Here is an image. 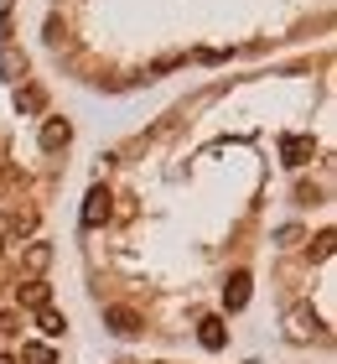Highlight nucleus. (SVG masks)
Returning <instances> with one entry per match:
<instances>
[{
	"mask_svg": "<svg viewBox=\"0 0 337 364\" xmlns=\"http://www.w3.org/2000/svg\"><path fill=\"white\" fill-rule=\"evenodd\" d=\"M16 296H21L26 307H53V287H47V281H26V287H16Z\"/></svg>",
	"mask_w": 337,
	"mask_h": 364,
	"instance_id": "423d86ee",
	"label": "nucleus"
},
{
	"mask_svg": "<svg viewBox=\"0 0 337 364\" xmlns=\"http://www.w3.org/2000/svg\"><path fill=\"white\" fill-rule=\"evenodd\" d=\"M0 364H16V359H11V354H0Z\"/></svg>",
	"mask_w": 337,
	"mask_h": 364,
	"instance_id": "ddd939ff",
	"label": "nucleus"
},
{
	"mask_svg": "<svg viewBox=\"0 0 337 364\" xmlns=\"http://www.w3.org/2000/svg\"><path fill=\"white\" fill-rule=\"evenodd\" d=\"M197 338H202V349H223V343H228V328H223V318H202L197 323Z\"/></svg>",
	"mask_w": 337,
	"mask_h": 364,
	"instance_id": "39448f33",
	"label": "nucleus"
},
{
	"mask_svg": "<svg viewBox=\"0 0 337 364\" xmlns=\"http://www.w3.org/2000/svg\"><path fill=\"white\" fill-rule=\"evenodd\" d=\"M16 105H21L26 114H37V109L47 105V94H42V89H21V94H16Z\"/></svg>",
	"mask_w": 337,
	"mask_h": 364,
	"instance_id": "f8f14e48",
	"label": "nucleus"
},
{
	"mask_svg": "<svg viewBox=\"0 0 337 364\" xmlns=\"http://www.w3.org/2000/svg\"><path fill=\"white\" fill-rule=\"evenodd\" d=\"M311 151H316L311 136H285V141H280V161H285V167H306Z\"/></svg>",
	"mask_w": 337,
	"mask_h": 364,
	"instance_id": "7ed1b4c3",
	"label": "nucleus"
},
{
	"mask_svg": "<svg viewBox=\"0 0 337 364\" xmlns=\"http://www.w3.org/2000/svg\"><path fill=\"white\" fill-rule=\"evenodd\" d=\"M47 260H53V245H42V240H37V245L26 250V266H31V271H47Z\"/></svg>",
	"mask_w": 337,
	"mask_h": 364,
	"instance_id": "9b49d317",
	"label": "nucleus"
},
{
	"mask_svg": "<svg viewBox=\"0 0 337 364\" xmlns=\"http://www.w3.org/2000/svg\"><path fill=\"white\" fill-rule=\"evenodd\" d=\"M67 141H73V125H67V120H47L42 125V146H47V151H57V146H67Z\"/></svg>",
	"mask_w": 337,
	"mask_h": 364,
	"instance_id": "0eeeda50",
	"label": "nucleus"
},
{
	"mask_svg": "<svg viewBox=\"0 0 337 364\" xmlns=\"http://www.w3.org/2000/svg\"><path fill=\"white\" fill-rule=\"evenodd\" d=\"M21 359H26V364H57L53 343H21Z\"/></svg>",
	"mask_w": 337,
	"mask_h": 364,
	"instance_id": "9d476101",
	"label": "nucleus"
},
{
	"mask_svg": "<svg viewBox=\"0 0 337 364\" xmlns=\"http://www.w3.org/2000/svg\"><path fill=\"white\" fill-rule=\"evenodd\" d=\"M109 213H114V198H109V188H89V198H83V229L109 224Z\"/></svg>",
	"mask_w": 337,
	"mask_h": 364,
	"instance_id": "f257e3e1",
	"label": "nucleus"
},
{
	"mask_svg": "<svg viewBox=\"0 0 337 364\" xmlns=\"http://www.w3.org/2000/svg\"><path fill=\"white\" fill-rule=\"evenodd\" d=\"M37 328H42V338H62V328H67V323H62V312H57V307H42V312H37Z\"/></svg>",
	"mask_w": 337,
	"mask_h": 364,
	"instance_id": "1a4fd4ad",
	"label": "nucleus"
},
{
	"mask_svg": "<svg viewBox=\"0 0 337 364\" xmlns=\"http://www.w3.org/2000/svg\"><path fill=\"white\" fill-rule=\"evenodd\" d=\"M104 323H109V333H120V338L140 333V312H135V307H109V312H104Z\"/></svg>",
	"mask_w": 337,
	"mask_h": 364,
	"instance_id": "20e7f679",
	"label": "nucleus"
},
{
	"mask_svg": "<svg viewBox=\"0 0 337 364\" xmlns=\"http://www.w3.org/2000/svg\"><path fill=\"white\" fill-rule=\"evenodd\" d=\"M21 73H26V58L16 53V47L0 42V78H21Z\"/></svg>",
	"mask_w": 337,
	"mask_h": 364,
	"instance_id": "6e6552de",
	"label": "nucleus"
},
{
	"mask_svg": "<svg viewBox=\"0 0 337 364\" xmlns=\"http://www.w3.org/2000/svg\"><path fill=\"white\" fill-rule=\"evenodd\" d=\"M249 291H255V276H249V271H233L228 287H223V307H228V312H244V307H249Z\"/></svg>",
	"mask_w": 337,
	"mask_h": 364,
	"instance_id": "f03ea898",
	"label": "nucleus"
}]
</instances>
